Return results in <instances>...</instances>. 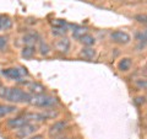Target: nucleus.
Masks as SVG:
<instances>
[{"label": "nucleus", "instance_id": "1", "mask_svg": "<svg viewBox=\"0 0 147 139\" xmlns=\"http://www.w3.org/2000/svg\"><path fill=\"white\" fill-rule=\"evenodd\" d=\"M0 97L15 104H30L32 96L18 87H0Z\"/></svg>", "mask_w": 147, "mask_h": 139}, {"label": "nucleus", "instance_id": "2", "mask_svg": "<svg viewBox=\"0 0 147 139\" xmlns=\"http://www.w3.org/2000/svg\"><path fill=\"white\" fill-rule=\"evenodd\" d=\"M30 104L32 106H36V107H50V106L57 104V99L49 95H44V94L34 95V96H32Z\"/></svg>", "mask_w": 147, "mask_h": 139}, {"label": "nucleus", "instance_id": "3", "mask_svg": "<svg viewBox=\"0 0 147 139\" xmlns=\"http://www.w3.org/2000/svg\"><path fill=\"white\" fill-rule=\"evenodd\" d=\"M27 74L26 69L24 68H7L3 70V75L10 79V80H15V81H20V79Z\"/></svg>", "mask_w": 147, "mask_h": 139}, {"label": "nucleus", "instance_id": "4", "mask_svg": "<svg viewBox=\"0 0 147 139\" xmlns=\"http://www.w3.org/2000/svg\"><path fill=\"white\" fill-rule=\"evenodd\" d=\"M110 38L114 43H118V44H127L130 42L131 37L129 33H126L125 31H114L112 32L110 35Z\"/></svg>", "mask_w": 147, "mask_h": 139}, {"label": "nucleus", "instance_id": "5", "mask_svg": "<svg viewBox=\"0 0 147 139\" xmlns=\"http://www.w3.org/2000/svg\"><path fill=\"white\" fill-rule=\"evenodd\" d=\"M27 123H30V119L27 118L26 114H24V116H18V117H15V118H10L7 121V126L11 129H20L24 126H26Z\"/></svg>", "mask_w": 147, "mask_h": 139}, {"label": "nucleus", "instance_id": "6", "mask_svg": "<svg viewBox=\"0 0 147 139\" xmlns=\"http://www.w3.org/2000/svg\"><path fill=\"white\" fill-rule=\"evenodd\" d=\"M36 131H38V126L32 124V123H27L26 126H24L20 129H17V137L20 139H25L27 137H30L31 134H33Z\"/></svg>", "mask_w": 147, "mask_h": 139}, {"label": "nucleus", "instance_id": "7", "mask_svg": "<svg viewBox=\"0 0 147 139\" xmlns=\"http://www.w3.org/2000/svg\"><path fill=\"white\" fill-rule=\"evenodd\" d=\"M67 121H58L55 122L52 127L49 128V134L50 136H58L61 132H64V129L67 127Z\"/></svg>", "mask_w": 147, "mask_h": 139}, {"label": "nucleus", "instance_id": "8", "mask_svg": "<svg viewBox=\"0 0 147 139\" xmlns=\"http://www.w3.org/2000/svg\"><path fill=\"white\" fill-rule=\"evenodd\" d=\"M26 86L28 87V90L32 92V94H34V95H42L44 92V90H45L43 85H40L39 82H34V81L26 82Z\"/></svg>", "mask_w": 147, "mask_h": 139}, {"label": "nucleus", "instance_id": "9", "mask_svg": "<svg viewBox=\"0 0 147 139\" xmlns=\"http://www.w3.org/2000/svg\"><path fill=\"white\" fill-rule=\"evenodd\" d=\"M57 49L61 53H67L70 50V41L67 38H61L57 42Z\"/></svg>", "mask_w": 147, "mask_h": 139}, {"label": "nucleus", "instance_id": "10", "mask_svg": "<svg viewBox=\"0 0 147 139\" xmlns=\"http://www.w3.org/2000/svg\"><path fill=\"white\" fill-rule=\"evenodd\" d=\"M12 26V20L9 16L0 15V31H6Z\"/></svg>", "mask_w": 147, "mask_h": 139}, {"label": "nucleus", "instance_id": "11", "mask_svg": "<svg viewBox=\"0 0 147 139\" xmlns=\"http://www.w3.org/2000/svg\"><path fill=\"white\" fill-rule=\"evenodd\" d=\"M80 55L82 58L87 59V61H92V59H94V57H96V50L91 47H86L80 52Z\"/></svg>", "mask_w": 147, "mask_h": 139}, {"label": "nucleus", "instance_id": "12", "mask_svg": "<svg viewBox=\"0 0 147 139\" xmlns=\"http://www.w3.org/2000/svg\"><path fill=\"white\" fill-rule=\"evenodd\" d=\"M17 108L16 106H11V105H0V118L1 117H5L9 113H12L15 112Z\"/></svg>", "mask_w": 147, "mask_h": 139}, {"label": "nucleus", "instance_id": "13", "mask_svg": "<svg viewBox=\"0 0 147 139\" xmlns=\"http://www.w3.org/2000/svg\"><path fill=\"white\" fill-rule=\"evenodd\" d=\"M37 40H38V35L37 33H27L22 38V41H24V43L26 46H33L37 42Z\"/></svg>", "mask_w": 147, "mask_h": 139}, {"label": "nucleus", "instance_id": "14", "mask_svg": "<svg viewBox=\"0 0 147 139\" xmlns=\"http://www.w3.org/2000/svg\"><path fill=\"white\" fill-rule=\"evenodd\" d=\"M34 53H36V48L33 46H25L24 49H22V52H21V55L26 59H30V58L33 57Z\"/></svg>", "mask_w": 147, "mask_h": 139}, {"label": "nucleus", "instance_id": "15", "mask_svg": "<svg viewBox=\"0 0 147 139\" xmlns=\"http://www.w3.org/2000/svg\"><path fill=\"white\" fill-rule=\"evenodd\" d=\"M80 42L84 44V46H86V47H91V46H93L94 43H96V40H94V37L93 36H91V35H84L80 38Z\"/></svg>", "mask_w": 147, "mask_h": 139}, {"label": "nucleus", "instance_id": "16", "mask_svg": "<svg viewBox=\"0 0 147 139\" xmlns=\"http://www.w3.org/2000/svg\"><path fill=\"white\" fill-rule=\"evenodd\" d=\"M130 67H131V59L130 58H123L118 64L119 70H121V72H127L129 69H130Z\"/></svg>", "mask_w": 147, "mask_h": 139}, {"label": "nucleus", "instance_id": "17", "mask_svg": "<svg viewBox=\"0 0 147 139\" xmlns=\"http://www.w3.org/2000/svg\"><path fill=\"white\" fill-rule=\"evenodd\" d=\"M39 52H40V54H42V55H48L49 52H50L49 46L45 42H43V41H40V42H39Z\"/></svg>", "mask_w": 147, "mask_h": 139}, {"label": "nucleus", "instance_id": "18", "mask_svg": "<svg viewBox=\"0 0 147 139\" xmlns=\"http://www.w3.org/2000/svg\"><path fill=\"white\" fill-rule=\"evenodd\" d=\"M52 32L54 36H64L66 33V26L65 27H53Z\"/></svg>", "mask_w": 147, "mask_h": 139}, {"label": "nucleus", "instance_id": "19", "mask_svg": "<svg viewBox=\"0 0 147 139\" xmlns=\"http://www.w3.org/2000/svg\"><path fill=\"white\" fill-rule=\"evenodd\" d=\"M84 35H86V29H82V27H76V30L74 31V37H76L79 40Z\"/></svg>", "mask_w": 147, "mask_h": 139}, {"label": "nucleus", "instance_id": "20", "mask_svg": "<svg viewBox=\"0 0 147 139\" xmlns=\"http://www.w3.org/2000/svg\"><path fill=\"white\" fill-rule=\"evenodd\" d=\"M136 86L139 89H142V90H147V80L146 79H140V80H136Z\"/></svg>", "mask_w": 147, "mask_h": 139}, {"label": "nucleus", "instance_id": "21", "mask_svg": "<svg viewBox=\"0 0 147 139\" xmlns=\"http://www.w3.org/2000/svg\"><path fill=\"white\" fill-rule=\"evenodd\" d=\"M53 26L54 27H65L66 22L64 20H53Z\"/></svg>", "mask_w": 147, "mask_h": 139}, {"label": "nucleus", "instance_id": "22", "mask_svg": "<svg viewBox=\"0 0 147 139\" xmlns=\"http://www.w3.org/2000/svg\"><path fill=\"white\" fill-rule=\"evenodd\" d=\"M6 44H7L6 38H5V37H3V36H0V49L6 48Z\"/></svg>", "mask_w": 147, "mask_h": 139}, {"label": "nucleus", "instance_id": "23", "mask_svg": "<svg viewBox=\"0 0 147 139\" xmlns=\"http://www.w3.org/2000/svg\"><path fill=\"white\" fill-rule=\"evenodd\" d=\"M30 139H43V136H40V134H38V136H34V137H31Z\"/></svg>", "mask_w": 147, "mask_h": 139}, {"label": "nucleus", "instance_id": "24", "mask_svg": "<svg viewBox=\"0 0 147 139\" xmlns=\"http://www.w3.org/2000/svg\"><path fill=\"white\" fill-rule=\"evenodd\" d=\"M61 139H70V138H61Z\"/></svg>", "mask_w": 147, "mask_h": 139}, {"label": "nucleus", "instance_id": "25", "mask_svg": "<svg viewBox=\"0 0 147 139\" xmlns=\"http://www.w3.org/2000/svg\"><path fill=\"white\" fill-rule=\"evenodd\" d=\"M145 33H146V36H147V30H146V31H145Z\"/></svg>", "mask_w": 147, "mask_h": 139}]
</instances>
